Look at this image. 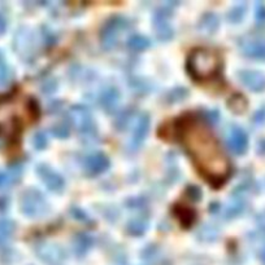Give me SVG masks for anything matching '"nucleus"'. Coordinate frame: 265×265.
<instances>
[{
  "mask_svg": "<svg viewBox=\"0 0 265 265\" xmlns=\"http://www.w3.org/2000/svg\"><path fill=\"white\" fill-rule=\"evenodd\" d=\"M260 256H262L263 263H264V264H265V247H264V248H263V251H262V254H260Z\"/></svg>",
  "mask_w": 265,
  "mask_h": 265,
  "instance_id": "25",
  "label": "nucleus"
},
{
  "mask_svg": "<svg viewBox=\"0 0 265 265\" xmlns=\"http://www.w3.org/2000/svg\"><path fill=\"white\" fill-rule=\"evenodd\" d=\"M72 119L73 123L77 127L79 132L83 133L85 136H91L95 135V125L91 119L89 110L83 106H74L72 109Z\"/></svg>",
  "mask_w": 265,
  "mask_h": 265,
  "instance_id": "5",
  "label": "nucleus"
},
{
  "mask_svg": "<svg viewBox=\"0 0 265 265\" xmlns=\"http://www.w3.org/2000/svg\"><path fill=\"white\" fill-rule=\"evenodd\" d=\"M5 27H7V21H5V19H4L3 16L0 15V34L4 33Z\"/></svg>",
  "mask_w": 265,
  "mask_h": 265,
  "instance_id": "24",
  "label": "nucleus"
},
{
  "mask_svg": "<svg viewBox=\"0 0 265 265\" xmlns=\"http://www.w3.org/2000/svg\"><path fill=\"white\" fill-rule=\"evenodd\" d=\"M17 177H19V171L17 169H11L8 172L0 173V188H5L9 184H12Z\"/></svg>",
  "mask_w": 265,
  "mask_h": 265,
  "instance_id": "16",
  "label": "nucleus"
},
{
  "mask_svg": "<svg viewBox=\"0 0 265 265\" xmlns=\"http://www.w3.org/2000/svg\"><path fill=\"white\" fill-rule=\"evenodd\" d=\"M243 13H244V7H243V5H237V7H234L232 11H230L229 17H230L233 22H238L239 20L242 19Z\"/></svg>",
  "mask_w": 265,
  "mask_h": 265,
  "instance_id": "20",
  "label": "nucleus"
},
{
  "mask_svg": "<svg viewBox=\"0 0 265 265\" xmlns=\"http://www.w3.org/2000/svg\"><path fill=\"white\" fill-rule=\"evenodd\" d=\"M221 69L220 56L208 48H198L191 52L187 60V70L196 81H208Z\"/></svg>",
  "mask_w": 265,
  "mask_h": 265,
  "instance_id": "3",
  "label": "nucleus"
},
{
  "mask_svg": "<svg viewBox=\"0 0 265 265\" xmlns=\"http://www.w3.org/2000/svg\"><path fill=\"white\" fill-rule=\"evenodd\" d=\"M243 51L250 57L265 60V41H247L243 47Z\"/></svg>",
  "mask_w": 265,
  "mask_h": 265,
  "instance_id": "12",
  "label": "nucleus"
},
{
  "mask_svg": "<svg viewBox=\"0 0 265 265\" xmlns=\"http://www.w3.org/2000/svg\"><path fill=\"white\" fill-rule=\"evenodd\" d=\"M117 99H119V95H117V92L115 91V89H112V88L107 89L105 92H103V95H101V97H100V101L103 102L101 105H103L104 107H107V109L113 107L115 105H116Z\"/></svg>",
  "mask_w": 265,
  "mask_h": 265,
  "instance_id": "15",
  "label": "nucleus"
},
{
  "mask_svg": "<svg viewBox=\"0 0 265 265\" xmlns=\"http://www.w3.org/2000/svg\"><path fill=\"white\" fill-rule=\"evenodd\" d=\"M147 223L146 221H143V219H134L133 221H130V224H129V232L131 234H135V236H138V234H142L145 230H146Z\"/></svg>",
  "mask_w": 265,
  "mask_h": 265,
  "instance_id": "17",
  "label": "nucleus"
},
{
  "mask_svg": "<svg viewBox=\"0 0 265 265\" xmlns=\"http://www.w3.org/2000/svg\"><path fill=\"white\" fill-rule=\"evenodd\" d=\"M239 79L252 91H262L265 88V77L259 71H241Z\"/></svg>",
  "mask_w": 265,
  "mask_h": 265,
  "instance_id": "10",
  "label": "nucleus"
},
{
  "mask_svg": "<svg viewBox=\"0 0 265 265\" xmlns=\"http://www.w3.org/2000/svg\"><path fill=\"white\" fill-rule=\"evenodd\" d=\"M174 135L196 168L212 184H221L230 173V163L207 122L189 114L176 123Z\"/></svg>",
  "mask_w": 265,
  "mask_h": 265,
  "instance_id": "1",
  "label": "nucleus"
},
{
  "mask_svg": "<svg viewBox=\"0 0 265 265\" xmlns=\"http://www.w3.org/2000/svg\"><path fill=\"white\" fill-rule=\"evenodd\" d=\"M46 144H47V139H46V135L43 133H37L35 137H34V145L38 149H42V147H45Z\"/></svg>",
  "mask_w": 265,
  "mask_h": 265,
  "instance_id": "22",
  "label": "nucleus"
},
{
  "mask_svg": "<svg viewBox=\"0 0 265 265\" xmlns=\"http://www.w3.org/2000/svg\"><path fill=\"white\" fill-rule=\"evenodd\" d=\"M155 25H156V29H157V35H159V38L160 39H169V38L172 37V27L169 26L168 21H167V19H165V15L163 13V15H157L156 17V22H155Z\"/></svg>",
  "mask_w": 265,
  "mask_h": 265,
  "instance_id": "13",
  "label": "nucleus"
},
{
  "mask_svg": "<svg viewBox=\"0 0 265 265\" xmlns=\"http://www.w3.org/2000/svg\"><path fill=\"white\" fill-rule=\"evenodd\" d=\"M37 115V107L29 99L20 95H9L0 99V132L12 136L25 123Z\"/></svg>",
  "mask_w": 265,
  "mask_h": 265,
  "instance_id": "2",
  "label": "nucleus"
},
{
  "mask_svg": "<svg viewBox=\"0 0 265 265\" xmlns=\"http://www.w3.org/2000/svg\"><path fill=\"white\" fill-rule=\"evenodd\" d=\"M21 207H23L24 212L29 216H39L45 212L47 204L41 193L35 192V190H29L24 194Z\"/></svg>",
  "mask_w": 265,
  "mask_h": 265,
  "instance_id": "4",
  "label": "nucleus"
},
{
  "mask_svg": "<svg viewBox=\"0 0 265 265\" xmlns=\"http://www.w3.org/2000/svg\"><path fill=\"white\" fill-rule=\"evenodd\" d=\"M38 172L41 175L42 180L45 181V184L47 185L51 190H53V192H59V190L63 189L64 186L63 177L60 176L57 172H55L52 168H49V167L42 164V166L38 168Z\"/></svg>",
  "mask_w": 265,
  "mask_h": 265,
  "instance_id": "8",
  "label": "nucleus"
},
{
  "mask_svg": "<svg viewBox=\"0 0 265 265\" xmlns=\"http://www.w3.org/2000/svg\"><path fill=\"white\" fill-rule=\"evenodd\" d=\"M90 245H91V240L87 236H79L77 238V243H75V248L79 254H83L85 251L89 250Z\"/></svg>",
  "mask_w": 265,
  "mask_h": 265,
  "instance_id": "19",
  "label": "nucleus"
},
{
  "mask_svg": "<svg viewBox=\"0 0 265 265\" xmlns=\"http://www.w3.org/2000/svg\"><path fill=\"white\" fill-rule=\"evenodd\" d=\"M109 166V159L107 155L103 153H94L89 155L85 161V167H86L87 172L91 175H97V173L104 172L105 169Z\"/></svg>",
  "mask_w": 265,
  "mask_h": 265,
  "instance_id": "9",
  "label": "nucleus"
},
{
  "mask_svg": "<svg viewBox=\"0 0 265 265\" xmlns=\"http://www.w3.org/2000/svg\"><path fill=\"white\" fill-rule=\"evenodd\" d=\"M52 132L57 137H67L68 133H69V127L65 123H60V124H56L53 127Z\"/></svg>",
  "mask_w": 265,
  "mask_h": 265,
  "instance_id": "21",
  "label": "nucleus"
},
{
  "mask_svg": "<svg viewBox=\"0 0 265 265\" xmlns=\"http://www.w3.org/2000/svg\"><path fill=\"white\" fill-rule=\"evenodd\" d=\"M248 145L246 132L239 127H233L228 133V147L236 154L244 153Z\"/></svg>",
  "mask_w": 265,
  "mask_h": 265,
  "instance_id": "7",
  "label": "nucleus"
},
{
  "mask_svg": "<svg viewBox=\"0 0 265 265\" xmlns=\"http://www.w3.org/2000/svg\"><path fill=\"white\" fill-rule=\"evenodd\" d=\"M12 74L4 59L0 56V85H5L11 79Z\"/></svg>",
  "mask_w": 265,
  "mask_h": 265,
  "instance_id": "18",
  "label": "nucleus"
},
{
  "mask_svg": "<svg viewBox=\"0 0 265 265\" xmlns=\"http://www.w3.org/2000/svg\"><path fill=\"white\" fill-rule=\"evenodd\" d=\"M123 25H125V20L117 17V19L111 20L104 26V29L101 30V41L107 48H111L116 44L117 38H119L120 31L123 29Z\"/></svg>",
  "mask_w": 265,
  "mask_h": 265,
  "instance_id": "6",
  "label": "nucleus"
},
{
  "mask_svg": "<svg viewBox=\"0 0 265 265\" xmlns=\"http://www.w3.org/2000/svg\"><path fill=\"white\" fill-rule=\"evenodd\" d=\"M149 127V119L147 115H141V118L137 121V124L134 127V132H133V140L131 144L134 146H139L145 140L147 132H148Z\"/></svg>",
  "mask_w": 265,
  "mask_h": 265,
  "instance_id": "11",
  "label": "nucleus"
},
{
  "mask_svg": "<svg viewBox=\"0 0 265 265\" xmlns=\"http://www.w3.org/2000/svg\"><path fill=\"white\" fill-rule=\"evenodd\" d=\"M127 45H129V48H130L131 51L139 52L143 51V49H146L149 45V41L147 38L141 37V35H134V37H131L130 39H129Z\"/></svg>",
  "mask_w": 265,
  "mask_h": 265,
  "instance_id": "14",
  "label": "nucleus"
},
{
  "mask_svg": "<svg viewBox=\"0 0 265 265\" xmlns=\"http://www.w3.org/2000/svg\"><path fill=\"white\" fill-rule=\"evenodd\" d=\"M256 19L259 22H265V5L264 4H259L256 8Z\"/></svg>",
  "mask_w": 265,
  "mask_h": 265,
  "instance_id": "23",
  "label": "nucleus"
}]
</instances>
